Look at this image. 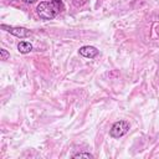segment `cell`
I'll list each match as a JSON object with an SVG mask.
<instances>
[{"label":"cell","mask_w":159,"mask_h":159,"mask_svg":"<svg viewBox=\"0 0 159 159\" xmlns=\"http://www.w3.org/2000/svg\"><path fill=\"white\" fill-rule=\"evenodd\" d=\"M37 15L42 19V20H51L53 19L61 10L55 5L53 1H43V2H40L37 5Z\"/></svg>","instance_id":"cell-1"},{"label":"cell","mask_w":159,"mask_h":159,"mask_svg":"<svg viewBox=\"0 0 159 159\" xmlns=\"http://www.w3.org/2000/svg\"><path fill=\"white\" fill-rule=\"evenodd\" d=\"M128 129H129V123L125 122V120H119V122H116L112 125L109 134L113 138H119V137L124 135L128 132Z\"/></svg>","instance_id":"cell-2"},{"label":"cell","mask_w":159,"mask_h":159,"mask_svg":"<svg viewBox=\"0 0 159 159\" xmlns=\"http://www.w3.org/2000/svg\"><path fill=\"white\" fill-rule=\"evenodd\" d=\"M1 29L5 30V31H7V32H10V34H12V35H15L16 37H21V39L29 37L31 35V31L27 30V29H25V27H12V26L1 25Z\"/></svg>","instance_id":"cell-3"},{"label":"cell","mask_w":159,"mask_h":159,"mask_svg":"<svg viewBox=\"0 0 159 159\" xmlns=\"http://www.w3.org/2000/svg\"><path fill=\"white\" fill-rule=\"evenodd\" d=\"M80 55H82L83 57H88V58H93L98 55V50L93 46H83L80 48Z\"/></svg>","instance_id":"cell-4"},{"label":"cell","mask_w":159,"mask_h":159,"mask_svg":"<svg viewBox=\"0 0 159 159\" xmlns=\"http://www.w3.org/2000/svg\"><path fill=\"white\" fill-rule=\"evenodd\" d=\"M17 50H19L21 53H27V52H30V51L32 50V45H31L30 42L21 41V42H19V45H17Z\"/></svg>","instance_id":"cell-5"},{"label":"cell","mask_w":159,"mask_h":159,"mask_svg":"<svg viewBox=\"0 0 159 159\" xmlns=\"http://www.w3.org/2000/svg\"><path fill=\"white\" fill-rule=\"evenodd\" d=\"M72 158H88V159H91V158H93V155L89 153H78V154L72 155Z\"/></svg>","instance_id":"cell-6"},{"label":"cell","mask_w":159,"mask_h":159,"mask_svg":"<svg viewBox=\"0 0 159 159\" xmlns=\"http://www.w3.org/2000/svg\"><path fill=\"white\" fill-rule=\"evenodd\" d=\"M0 53H1V60H2V61L7 60V58H9V56H10V55H9V52H7L6 50H4V48H1V50H0Z\"/></svg>","instance_id":"cell-7"},{"label":"cell","mask_w":159,"mask_h":159,"mask_svg":"<svg viewBox=\"0 0 159 159\" xmlns=\"http://www.w3.org/2000/svg\"><path fill=\"white\" fill-rule=\"evenodd\" d=\"M52 1L55 2V5H56L61 11L63 10V5H62V1H61V0H52Z\"/></svg>","instance_id":"cell-8"},{"label":"cell","mask_w":159,"mask_h":159,"mask_svg":"<svg viewBox=\"0 0 159 159\" xmlns=\"http://www.w3.org/2000/svg\"><path fill=\"white\" fill-rule=\"evenodd\" d=\"M86 2V0H75V5L76 6H81V5H83Z\"/></svg>","instance_id":"cell-9"},{"label":"cell","mask_w":159,"mask_h":159,"mask_svg":"<svg viewBox=\"0 0 159 159\" xmlns=\"http://www.w3.org/2000/svg\"><path fill=\"white\" fill-rule=\"evenodd\" d=\"M22 1H25V2H29V4H32V2H35L36 0H22Z\"/></svg>","instance_id":"cell-10"}]
</instances>
